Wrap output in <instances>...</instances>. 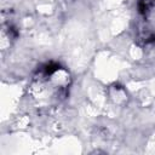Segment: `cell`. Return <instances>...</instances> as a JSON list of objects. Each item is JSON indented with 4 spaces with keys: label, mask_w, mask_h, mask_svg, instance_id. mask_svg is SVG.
I'll use <instances>...</instances> for the list:
<instances>
[{
    "label": "cell",
    "mask_w": 155,
    "mask_h": 155,
    "mask_svg": "<svg viewBox=\"0 0 155 155\" xmlns=\"http://www.w3.org/2000/svg\"><path fill=\"white\" fill-rule=\"evenodd\" d=\"M155 8V0H139L138 1V10L139 13L143 16H148Z\"/></svg>",
    "instance_id": "obj_1"
}]
</instances>
